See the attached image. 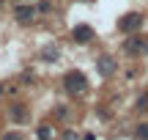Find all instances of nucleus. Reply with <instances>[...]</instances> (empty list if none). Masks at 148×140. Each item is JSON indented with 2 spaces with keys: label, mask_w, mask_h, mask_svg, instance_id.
Listing matches in <instances>:
<instances>
[{
  "label": "nucleus",
  "mask_w": 148,
  "mask_h": 140,
  "mask_svg": "<svg viewBox=\"0 0 148 140\" xmlns=\"http://www.w3.org/2000/svg\"><path fill=\"white\" fill-rule=\"evenodd\" d=\"M36 14H38V5H30V3L14 5V19L22 22V25H30V22L36 19Z\"/></svg>",
  "instance_id": "nucleus-4"
},
{
  "label": "nucleus",
  "mask_w": 148,
  "mask_h": 140,
  "mask_svg": "<svg viewBox=\"0 0 148 140\" xmlns=\"http://www.w3.org/2000/svg\"><path fill=\"white\" fill-rule=\"evenodd\" d=\"M0 5H3V0H0Z\"/></svg>",
  "instance_id": "nucleus-15"
},
{
  "label": "nucleus",
  "mask_w": 148,
  "mask_h": 140,
  "mask_svg": "<svg viewBox=\"0 0 148 140\" xmlns=\"http://www.w3.org/2000/svg\"><path fill=\"white\" fill-rule=\"evenodd\" d=\"M41 58L47 60V63H52V60L58 58V49H55V47H47V49H44V52H41Z\"/></svg>",
  "instance_id": "nucleus-9"
},
{
  "label": "nucleus",
  "mask_w": 148,
  "mask_h": 140,
  "mask_svg": "<svg viewBox=\"0 0 148 140\" xmlns=\"http://www.w3.org/2000/svg\"><path fill=\"white\" fill-rule=\"evenodd\" d=\"M49 8H52V5H49V0H41V3H38V11H44V14H47Z\"/></svg>",
  "instance_id": "nucleus-12"
},
{
  "label": "nucleus",
  "mask_w": 148,
  "mask_h": 140,
  "mask_svg": "<svg viewBox=\"0 0 148 140\" xmlns=\"http://www.w3.org/2000/svg\"><path fill=\"white\" fill-rule=\"evenodd\" d=\"M36 132H38V140H52V137H55V129H52L49 124H41Z\"/></svg>",
  "instance_id": "nucleus-8"
},
{
  "label": "nucleus",
  "mask_w": 148,
  "mask_h": 140,
  "mask_svg": "<svg viewBox=\"0 0 148 140\" xmlns=\"http://www.w3.org/2000/svg\"><path fill=\"white\" fill-rule=\"evenodd\" d=\"M71 38L77 44H90L93 41V27L90 25H74L71 27Z\"/></svg>",
  "instance_id": "nucleus-5"
},
{
  "label": "nucleus",
  "mask_w": 148,
  "mask_h": 140,
  "mask_svg": "<svg viewBox=\"0 0 148 140\" xmlns=\"http://www.w3.org/2000/svg\"><path fill=\"white\" fill-rule=\"evenodd\" d=\"M137 137H143V140L148 137V124H140L137 126Z\"/></svg>",
  "instance_id": "nucleus-11"
},
{
  "label": "nucleus",
  "mask_w": 148,
  "mask_h": 140,
  "mask_svg": "<svg viewBox=\"0 0 148 140\" xmlns=\"http://www.w3.org/2000/svg\"><path fill=\"white\" fill-rule=\"evenodd\" d=\"M96 66H99L101 77H112L118 71V60H112L110 55H101V58H96Z\"/></svg>",
  "instance_id": "nucleus-6"
},
{
  "label": "nucleus",
  "mask_w": 148,
  "mask_h": 140,
  "mask_svg": "<svg viewBox=\"0 0 148 140\" xmlns=\"http://www.w3.org/2000/svg\"><path fill=\"white\" fill-rule=\"evenodd\" d=\"M8 118H11V121H25V118H27V104H25V102L8 104Z\"/></svg>",
  "instance_id": "nucleus-7"
},
{
  "label": "nucleus",
  "mask_w": 148,
  "mask_h": 140,
  "mask_svg": "<svg viewBox=\"0 0 148 140\" xmlns=\"http://www.w3.org/2000/svg\"><path fill=\"white\" fill-rule=\"evenodd\" d=\"M3 140H22V137H19V135H5Z\"/></svg>",
  "instance_id": "nucleus-13"
},
{
  "label": "nucleus",
  "mask_w": 148,
  "mask_h": 140,
  "mask_svg": "<svg viewBox=\"0 0 148 140\" xmlns=\"http://www.w3.org/2000/svg\"><path fill=\"white\" fill-rule=\"evenodd\" d=\"M137 110H148V96H137Z\"/></svg>",
  "instance_id": "nucleus-10"
},
{
  "label": "nucleus",
  "mask_w": 148,
  "mask_h": 140,
  "mask_svg": "<svg viewBox=\"0 0 148 140\" xmlns=\"http://www.w3.org/2000/svg\"><path fill=\"white\" fill-rule=\"evenodd\" d=\"M3 91H5V88H3V85H0V93H3Z\"/></svg>",
  "instance_id": "nucleus-14"
},
{
  "label": "nucleus",
  "mask_w": 148,
  "mask_h": 140,
  "mask_svg": "<svg viewBox=\"0 0 148 140\" xmlns=\"http://www.w3.org/2000/svg\"><path fill=\"white\" fill-rule=\"evenodd\" d=\"M63 88L71 93V96H79V93L88 91V77H85L79 69H71V71L63 74Z\"/></svg>",
  "instance_id": "nucleus-1"
},
{
  "label": "nucleus",
  "mask_w": 148,
  "mask_h": 140,
  "mask_svg": "<svg viewBox=\"0 0 148 140\" xmlns=\"http://www.w3.org/2000/svg\"><path fill=\"white\" fill-rule=\"evenodd\" d=\"M123 52L126 55H145L148 52V38L145 36H140V33H132L129 38H123Z\"/></svg>",
  "instance_id": "nucleus-3"
},
{
  "label": "nucleus",
  "mask_w": 148,
  "mask_h": 140,
  "mask_svg": "<svg viewBox=\"0 0 148 140\" xmlns=\"http://www.w3.org/2000/svg\"><path fill=\"white\" fill-rule=\"evenodd\" d=\"M140 27H143V14H140V11H129V14H123L121 19H118V30L126 33V36L137 33Z\"/></svg>",
  "instance_id": "nucleus-2"
}]
</instances>
